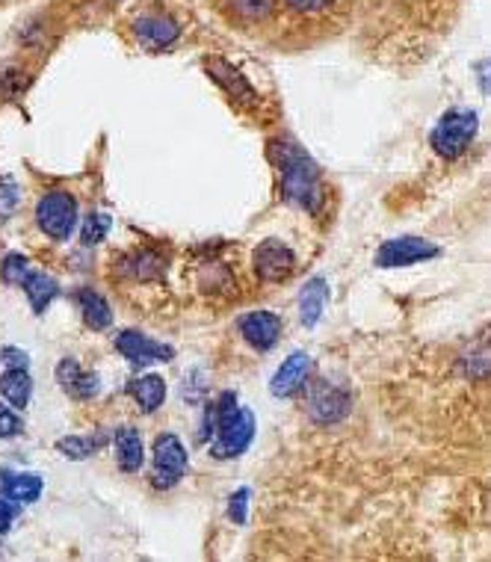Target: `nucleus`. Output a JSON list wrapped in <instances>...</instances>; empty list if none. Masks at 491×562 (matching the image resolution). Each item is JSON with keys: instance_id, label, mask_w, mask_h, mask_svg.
I'll return each instance as SVG.
<instances>
[{"instance_id": "obj_23", "label": "nucleus", "mask_w": 491, "mask_h": 562, "mask_svg": "<svg viewBox=\"0 0 491 562\" xmlns=\"http://www.w3.org/2000/svg\"><path fill=\"white\" fill-rule=\"evenodd\" d=\"M222 7L237 21H264L276 10V0H222Z\"/></svg>"}, {"instance_id": "obj_31", "label": "nucleus", "mask_w": 491, "mask_h": 562, "mask_svg": "<svg viewBox=\"0 0 491 562\" xmlns=\"http://www.w3.org/2000/svg\"><path fill=\"white\" fill-rule=\"evenodd\" d=\"M12 521H15V506L10 497L0 495V533H10Z\"/></svg>"}, {"instance_id": "obj_15", "label": "nucleus", "mask_w": 491, "mask_h": 562, "mask_svg": "<svg viewBox=\"0 0 491 562\" xmlns=\"http://www.w3.org/2000/svg\"><path fill=\"white\" fill-rule=\"evenodd\" d=\"M113 450H116V465L125 474H136L145 462V447L143 438L134 427H119L113 432Z\"/></svg>"}, {"instance_id": "obj_28", "label": "nucleus", "mask_w": 491, "mask_h": 562, "mask_svg": "<svg viewBox=\"0 0 491 562\" xmlns=\"http://www.w3.org/2000/svg\"><path fill=\"white\" fill-rule=\"evenodd\" d=\"M228 515H232L234 524H246V515H249V492L246 488L234 492L232 504H228Z\"/></svg>"}, {"instance_id": "obj_25", "label": "nucleus", "mask_w": 491, "mask_h": 562, "mask_svg": "<svg viewBox=\"0 0 491 562\" xmlns=\"http://www.w3.org/2000/svg\"><path fill=\"white\" fill-rule=\"evenodd\" d=\"M110 214H101V211H92V214L83 216V225H80V243L83 246H98V243L104 240L107 232H110Z\"/></svg>"}, {"instance_id": "obj_1", "label": "nucleus", "mask_w": 491, "mask_h": 562, "mask_svg": "<svg viewBox=\"0 0 491 562\" xmlns=\"http://www.w3.org/2000/svg\"><path fill=\"white\" fill-rule=\"evenodd\" d=\"M267 157L279 175L281 199L302 214L317 216L323 211V202H326V190H323L320 166L311 160L309 151L293 139L281 136V139H272Z\"/></svg>"}, {"instance_id": "obj_8", "label": "nucleus", "mask_w": 491, "mask_h": 562, "mask_svg": "<svg viewBox=\"0 0 491 562\" xmlns=\"http://www.w3.org/2000/svg\"><path fill=\"white\" fill-rule=\"evenodd\" d=\"M438 246H433L424 237H394L379 246L376 252V267L382 270H397V267H409V263H421L426 258H435Z\"/></svg>"}, {"instance_id": "obj_11", "label": "nucleus", "mask_w": 491, "mask_h": 562, "mask_svg": "<svg viewBox=\"0 0 491 562\" xmlns=\"http://www.w3.org/2000/svg\"><path fill=\"white\" fill-rule=\"evenodd\" d=\"M237 329H241L243 340L252 349H258V352H270V349L279 347L281 321L279 314H272V311H249V314H243L241 321H237Z\"/></svg>"}, {"instance_id": "obj_21", "label": "nucleus", "mask_w": 491, "mask_h": 562, "mask_svg": "<svg viewBox=\"0 0 491 562\" xmlns=\"http://www.w3.org/2000/svg\"><path fill=\"white\" fill-rule=\"evenodd\" d=\"M24 293H27L30 305H33V311L36 314H45V308H48L51 302H54V296L59 293V284L54 279H51L48 272H36L30 270V276L24 279Z\"/></svg>"}, {"instance_id": "obj_12", "label": "nucleus", "mask_w": 491, "mask_h": 562, "mask_svg": "<svg viewBox=\"0 0 491 562\" xmlns=\"http://www.w3.org/2000/svg\"><path fill=\"white\" fill-rule=\"evenodd\" d=\"M204 68H208V75L216 87H222V92L234 101H241L246 108H255L258 104V92L252 89V83L246 80L241 68H234L228 59L222 57H208L204 59Z\"/></svg>"}, {"instance_id": "obj_6", "label": "nucleus", "mask_w": 491, "mask_h": 562, "mask_svg": "<svg viewBox=\"0 0 491 562\" xmlns=\"http://www.w3.org/2000/svg\"><path fill=\"white\" fill-rule=\"evenodd\" d=\"M252 270L264 284H281L297 272V255L281 240H264L252 252Z\"/></svg>"}, {"instance_id": "obj_19", "label": "nucleus", "mask_w": 491, "mask_h": 562, "mask_svg": "<svg viewBox=\"0 0 491 562\" xmlns=\"http://www.w3.org/2000/svg\"><path fill=\"white\" fill-rule=\"evenodd\" d=\"M328 302L326 279H311L302 291H299V317L305 326H317Z\"/></svg>"}, {"instance_id": "obj_3", "label": "nucleus", "mask_w": 491, "mask_h": 562, "mask_svg": "<svg viewBox=\"0 0 491 562\" xmlns=\"http://www.w3.org/2000/svg\"><path fill=\"white\" fill-rule=\"evenodd\" d=\"M477 127H480V116L471 108H453L438 119V125L429 134V146H433L435 155L453 160V157L468 151L473 136H477Z\"/></svg>"}, {"instance_id": "obj_17", "label": "nucleus", "mask_w": 491, "mask_h": 562, "mask_svg": "<svg viewBox=\"0 0 491 562\" xmlns=\"http://www.w3.org/2000/svg\"><path fill=\"white\" fill-rule=\"evenodd\" d=\"M127 394L136 400V406L143 408L145 415H152L166 403V382L157 373H143L127 382Z\"/></svg>"}, {"instance_id": "obj_27", "label": "nucleus", "mask_w": 491, "mask_h": 562, "mask_svg": "<svg viewBox=\"0 0 491 562\" xmlns=\"http://www.w3.org/2000/svg\"><path fill=\"white\" fill-rule=\"evenodd\" d=\"M24 432V420H21L19 408L0 403V438H19Z\"/></svg>"}, {"instance_id": "obj_5", "label": "nucleus", "mask_w": 491, "mask_h": 562, "mask_svg": "<svg viewBox=\"0 0 491 562\" xmlns=\"http://www.w3.org/2000/svg\"><path fill=\"white\" fill-rule=\"evenodd\" d=\"M36 225L51 240H68L78 225V202L66 190H48L36 204Z\"/></svg>"}, {"instance_id": "obj_16", "label": "nucleus", "mask_w": 491, "mask_h": 562, "mask_svg": "<svg viewBox=\"0 0 491 562\" xmlns=\"http://www.w3.org/2000/svg\"><path fill=\"white\" fill-rule=\"evenodd\" d=\"M0 488L3 497H10L12 504H36L45 488V480L40 474H30V471H10V474H0Z\"/></svg>"}, {"instance_id": "obj_18", "label": "nucleus", "mask_w": 491, "mask_h": 562, "mask_svg": "<svg viewBox=\"0 0 491 562\" xmlns=\"http://www.w3.org/2000/svg\"><path fill=\"white\" fill-rule=\"evenodd\" d=\"M30 394H33V379H30L27 368H10L0 376V397L19 412L30 406Z\"/></svg>"}, {"instance_id": "obj_30", "label": "nucleus", "mask_w": 491, "mask_h": 562, "mask_svg": "<svg viewBox=\"0 0 491 562\" xmlns=\"http://www.w3.org/2000/svg\"><path fill=\"white\" fill-rule=\"evenodd\" d=\"M0 361L7 364V368H27V352L19 347H3L0 349Z\"/></svg>"}, {"instance_id": "obj_4", "label": "nucleus", "mask_w": 491, "mask_h": 562, "mask_svg": "<svg viewBox=\"0 0 491 562\" xmlns=\"http://www.w3.org/2000/svg\"><path fill=\"white\" fill-rule=\"evenodd\" d=\"M353 408V397H349L347 389H341L328 379H314L309 382V391H305V415L311 417V424L317 427H337L344 424Z\"/></svg>"}, {"instance_id": "obj_7", "label": "nucleus", "mask_w": 491, "mask_h": 562, "mask_svg": "<svg viewBox=\"0 0 491 562\" xmlns=\"http://www.w3.org/2000/svg\"><path fill=\"white\" fill-rule=\"evenodd\" d=\"M152 459H155V471H152L155 488H172L187 474V450H183L181 438L172 436V432L155 438Z\"/></svg>"}, {"instance_id": "obj_20", "label": "nucleus", "mask_w": 491, "mask_h": 562, "mask_svg": "<svg viewBox=\"0 0 491 562\" xmlns=\"http://www.w3.org/2000/svg\"><path fill=\"white\" fill-rule=\"evenodd\" d=\"M78 302H80V317H83V323H87L89 329L104 331L113 326V311H110V302H107L101 293L83 288V291L78 293Z\"/></svg>"}, {"instance_id": "obj_29", "label": "nucleus", "mask_w": 491, "mask_h": 562, "mask_svg": "<svg viewBox=\"0 0 491 562\" xmlns=\"http://www.w3.org/2000/svg\"><path fill=\"white\" fill-rule=\"evenodd\" d=\"M290 10L293 12H302V15H317V12L328 10L335 0H284Z\"/></svg>"}, {"instance_id": "obj_26", "label": "nucleus", "mask_w": 491, "mask_h": 562, "mask_svg": "<svg viewBox=\"0 0 491 562\" xmlns=\"http://www.w3.org/2000/svg\"><path fill=\"white\" fill-rule=\"evenodd\" d=\"M0 276H3V281L7 284H24V279L30 276V263L27 258L21 252H10V255H3V261H0Z\"/></svg>"}, {"instance_id": "obj_10", "label": "nucleus", "mask_w": 491, "mask_h": 562, "mask_svg": "<svg viewBox=\"0 0 491 562\" xmlns=\"http://www.w3.org/2000/svg\"><path fill=\"white\" fill-rule=\"evenodd\" d=\"M116 349L131 361V364H136V368L155 364V361H169L175 356V349L169 347V344H160V340L148 338V335H143V331L136 329L119 331Z\"/></svg>"}, {"instance_id": "obj_24", "label": "nucleus", "mask_w": 491, "mask_h": 562, "mask_svg": "<svg viewBox=\"0 0 491 562\" xmlns=\"http://www.w3.org/2000/svg\"><path fill=\"white\" fill-rule=\"evenodd\" d=\"M104 441L107 436H66L57 441V450L66 459H89Z\"/></svg>"}, {"instance_id": "obj_2", "label": "nucleus", "mask_w": 491, "mask_h": 562, "mask_svg": "<svg viewBox=\"0 0 491 562\" xmlns=\"http://www.w3.org/2000/svg\"><path fill=\"white\" fill-rule=\"evenodd\" d=\"M252 438H255V415L237 403L232 391H225L213 403L211 453L216 459H237L249 450Z\"/></svg>"}, {"instance_id": "obj_22", "label": "nucleus", "mask_w": 491, "mask_h": 562, "mask_svg": "<svg viewBox=\"0 0 491 562\" xmlns=\"http://www.w3.org/2000/svg\"><path fill=\"white\" fill-rule=\"evenodd\" d=\"M164 258L152 249H143V252L131 255L125 261V270L140 281H152V279H160L164 276Z\"/></svg>"}, {"instance_id": "obj_13", "label": "nucleus", "mask_w": 491, "mask_h": 562, "mask_svg": "<svg viewBox=\"0 0 491 562\" xmlns=\"http://www.w3.org/2000/svg\"><path fill=\"white\" fill-rule=\"evenodd\" d=\"M309 373H311V359L309 352H293L284 359L279 370H276V376L270 382V391L279 400L293 397L297 391H302L309 385Z\"/></svg>"}, {"instance_id": "obj_9", "label": "nucleus", "mask_w": 491, "mask_h": 562, "mask_svg": "<svg viewBox=\"0 0 491 562\" xmlns=\"http://www.w3.org/2000/svg\"><path fill=\"white\" fill-rule=\"evenodd\" d=\"M131 30H134L136 42H140L145 50H166L175 40H178V36H181L178 21H175L169 12H160V10L136 15Z\"/></svg>"}, {"instance_id": "obj_14", "label": "nucleus", "mask_w": 491, "mask_h": 562, "mask_svg": "<svg viewBox=\"0 0 491 562\" xmlns=\"http://www.w3.org/2000/svg\"><path fill=\"white\" fill-rule=\"evenodd\" d=\"M57 382L63 385L66 394H71L75 400H92L101 391V382H98V373L80 368L75 359H63L57 364Z\"/></svg>"}]
</instances>
